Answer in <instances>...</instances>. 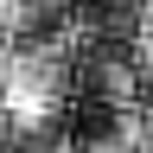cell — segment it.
<instances>
[{
  "label": "cell",
  "instance_id": "6da1fadb",
  "mask_svg": "<svg viewBox=\"0 0 153 153\" xmlns=\"http://www.w3.org/2000/svg\"><path fill=\"white\" fill-rule=\"evenodd\" d=\"M57 76H64V57H57L51 45H45V51H7V57H0V108H7L13 128L51 121Z\"/></svg>",
  "mask_w": 153,
  "mask_h": 153
},
{
  "label": "cell",
  "instance_id": "7a4b0ae2",
  "mask_svg": "<svg viewBox=\"0 0 153 153\" xmlns=\"http://www.w3.org/2000/svg\"><path fill=\"white\" fill-rule=\"evenodd\" d=\"M96 83H102V96H108L115 108H134V64L102 57V64H96Z\"/></svg>",
  "mask_w": 153,
  "mask_h": 153
},
{
  "label": "cell",
  "instance_id": "3957f363",
  "mask_svg": "<svg viewBox=\"0 0 153 153\" xmlns=\"http://www.w3.org/2000/svg\"><path fill=\"white\" fill-rule=\"evenodd\" d=\"M38 19V0H0V45H13L19 32H32Z\"/></svg>",
  "mask_w": 153,
  "mask_h": 153
},
{
  "label": "cell",
  "instance_id": "277c9868",
  "mask_svg": "<svg viewBox=\"0 0 153 153\" xmlns=\"http://www.w3.org/2000/svg\"><path fill=\"white\" fill-rule=\"evenodd\" d=\"M83 153H134L121 134H96V140H83Z\"/></svg>",
  "mask_w": 153,
  "mask_h": 153
},
{
  "label": "cell",
  "instance_id": "5b68a950",
  "mask_svg": "<svg viewBox=\"0 0 153 153\" xmlns=\"http://www.w3.org/2000/svg\"><path fill=\"white\" fill-rule=\"evenodd\" d=\"M0 153H13V121H7V108H0Z\"/></svg>",
  "mask_w": 153,
  "mask_h": 153
},
{
  "label": "cell",
  "instance_id": "8992f818",
  "mask_svg": "<svg viewBox=\"0 0 153 153\" xmlns=\"http://www.w3.org/2000/svg\"><path fill=\"white\" fill-rule=\"evenodd\" d=\"M38 7H45V0H38Z\"/></svg>",
  "mask_w": 153,
  "mask_h": 153
}]
</instances>
